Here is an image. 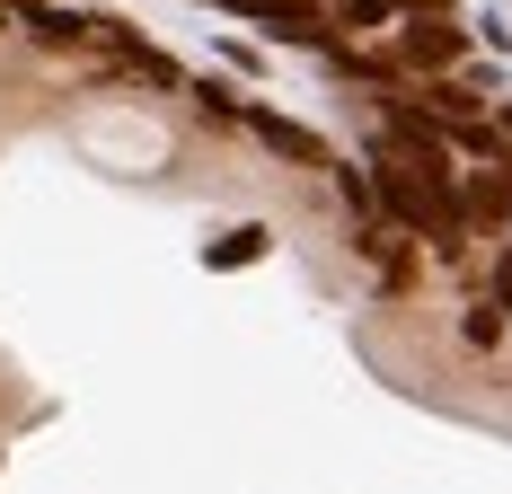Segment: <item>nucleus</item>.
<instances>
[{
  "instance_id": "f257e3e1",
  "label": "nucleus",
  "mask_w": 512,
  "mask_h": 494,
  "mask_svg": "<svg viewBox=\"0 0 512 494\" xmlns=\"http://www.w3.org/2000/svg\"><path fill=\"white\" fill-rule=\"evenodd\" d=\"M504 300H512V247H504Z\"/></svg>"
}]
</instances>
